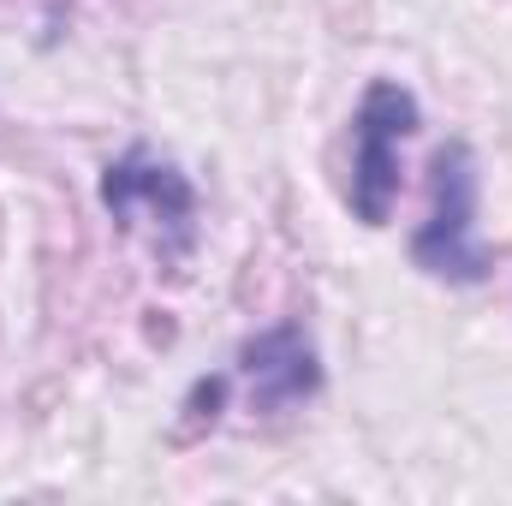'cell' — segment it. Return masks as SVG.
<instances>
[{"label": "cell", "instance_id": "6da1fadb", "mask_svg": "<svg viewBox=\"0 0 512 506\" xmlns=\"http://www.w3.org/2000/svg\"><path fill=\"white\" fill-rule=\"evenodd\" d=\"M477 203H483V173L471 143H441L429 155V209L411 233V262L435 280L477 286L489 274V251L477 239Z\"/></svg>", "mask_w": 512, "mask_h": 506}, {"label": "cell", "instance_id": "7a4b0ae2", "mask_svg": "<svg viewBox=\"0 0 512 506\" xmlns=\"http://www.w3.org/2000/svg\"><path fill=\"white\" fill-rule=\"evenodd\" d=\"M423 126V108L405 84L376 78L364 96H358V114H352V185H346V203L364 227H387L393 203H399V149L405 137Z\"/></svg>", "mask_w": 512, "mask_h": 506}, {"label": "cell", "instance_id": "3957f363", "mask_svg": "<svg viewBox=\"0 0 512 506\" xmlns=\"http://www.w3.org/2000/svg\"><path fill=\"white\" fill-rule=\"evenodd\" d=\"M102 209L126 233L143 227L167 262H179L197 239V191H191V179L173 161H155L149 149H126L102 173Z\"/></svg>", "mask_w": 512, "mask_h": 506}, {"label": "cell", "instance_id": "277c9868", "mask_svg": "<svg viewBox=\"0 0 512 506\" xmlns=\"http://www.w3.org/2000/svg\"><path fill=\"white\" fill-rule=\"evenodd\" d=\"M239 381H245V393H251V411H262V417L316 399V393H322L316 340H310L298 322L262 328V334L245 340V352H239Z\"/></svg>", "mask_w": 512, "mask_h": 506}]
</instances>
